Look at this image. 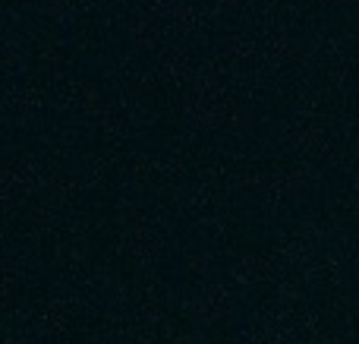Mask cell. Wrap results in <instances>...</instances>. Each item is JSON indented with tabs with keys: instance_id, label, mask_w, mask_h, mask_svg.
Here are the masks:
<instances>
[{
	"instance_id": "cell-1",
	"label": "cell",
	"mask_w": 359,
	"mask_h": 344,
	"mask_svg": "<svg viewBox=\"0 0 359 344\" xmlns=\"http://www.w3.org/2000/svg\"><path fill=\"white\" fill-rule=\"evenodd\" d=\"M29 183H35V164L13 161L6 168H0V202L10 199L16 190H25Z\"/></svg>"
},
{
	"instance_id": "cell-2",
	"label": "cell",
	"mask_w": 359,
	"mask_h": 344,
	"mask_svg": "<svg viewBox=\"0 0 359 344\" xmlns=\"http://www.w3.org/2000/svg\"><path fill=\"white\" fill-rule=\"evenodd\" d=\"M76 54H79V44L69 41V38H50V41L41 44L44 63H54V67H67V63H73Z\"/></svg>"
},
{
	"instance_id": "cell-3",
	"label": "cell",
	"mask_w": 359,
	"mask_h": 344,
	"mask_svg": "<svg viewBox=\"0 0 359 344\" xmlns=\"http://www.w3.org/2000/svg\"><path fill=\"white\" fill-rule=\"evenodd\" d=\"M73 174L69 171H48V174L41 177V187H44V193L48 196H54V199H63V196H69L73 193Z\"/></svg>"
},
{
	"instance_id": "cell-4",
	"label": "cell",
	"mask_w": 359,
	"mask_h": 344,
	"mask_svg": "<svg viewBox=\"0 0 359 344\" xmlns=\"http://www.w3.org/2000/svg\"><path fill=\"white\" fill-rule=\"evenodd\" d=\"M41 13L50 19V22H73L79 10H76L73 4H67V0H50V4L41 6Z\"/></svg>"
},
{
	"instance_id": "cell-5",
	"label": "cell",
	"mask_w": 359,
	"mask_h": 344,
	"mask_svg": "<svg viewBox=\"0 0 359 344\" xmlns=\"http://www.w3.org/2000/svg\"><path fill=\"white\" fill-rule=\"evenodd\" d=\"M98 130H101V139H107V143H114L120 136V114L111 105L98 114Z\"/></svg>"
},
{
	"instance_id": "cell-6",
	"label": "cell",
	"mask_w": 359,
	"mask_h": 344,
	"mask_svg": "<svg viewBox=\"0 0 359 344\" xmlns=\"http://www.w3.org/2000/svg\"><path fill=\"white\" fill-rule=\"evenodd\" d=\"M151 41H155V25H151L145 16H139L136 22H133V44H139V48H151Z\"/></svg>"
},
{
	"instance_id": "cell-7",
	"label": "cell",
	"mask_w": 359,
	"mask_h": 344,
	"mask_svg": "<svg viewBox=\"0 0 359 344\" xmlns=\"http://www.w3.org/2000/svg\"><path fill=\"white\" fill-rule=\"evenodd\" d=\"M82 101H86V107L95 114V117H98V114L107 107L104 95H101V88L95 86V82H86V86H82Z\"/></svg>"
},
{
	"instance_id": "cell-8",
	"label": "cell",
	"mask_w": 359,
	"mask_h": 344,
	"mask_svg": "<svg viewBox=\"0 0 359 344\" xmlns=\"http://www.w3.org/2000/svg\"><path fill=\"white\" fill-rule=\"evenodd\" d=\"M19 101H22V107H38L41 105V92H38L35 86H25L22 92H19Z\"/></svg>"
},
{
	"instance_id": "cell-9",
	"label": "cell",
	"mask_w": 359,
	"mask_h": 344,
	"mask_svg": "<svg viewBox=\"0 0 359 344\" xmlns=\"http://www.w3.org/2000/svg\"><path fill=\"white\" fill-rule=\"evenodd\" d=\"M151 88H155V76H151V73H142L136 82H133V98H136V95L151 92Z\"/></svg>"
},
{
	"instance_id": "cell-10",
	"label": "cell",
	"mask_w": 359,
	"mask_h": 344,
	"mask_svg": "<svg viewBox=\"0 0 359 344\" xmlns=\"http://www.w3.org/2000/svg\"><path fill=\"white\" fill-rule=\"evenodd\" d=\"M180 67H183V54H180V51H170L168 70H170V73H180Z\"/></svg>"
},
{
	"instance_id": "cell-11",
	"label": "cell",
	"mask_w": 359,
	"mask_h": 344,
	"mask_svg": "<svg viewBox=\"0 0 359 344\" xmlns=\"http://www.w3.org/2000/svg\"><path fill=\"white\" fill-rule=\"evenodd\" d=\"M82 4H86V6H98V10H101V6H114V4H120V0H82Z\"/></svg>"
}]
</instances>
